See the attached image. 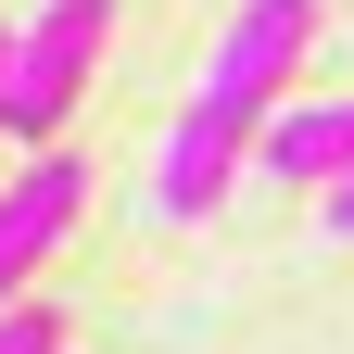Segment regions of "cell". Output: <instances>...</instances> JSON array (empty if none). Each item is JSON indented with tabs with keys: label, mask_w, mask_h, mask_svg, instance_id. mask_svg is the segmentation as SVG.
I'll return each mask as SVG.
<instances>
[{
	"label": "cell",
	"mask_w": 354,
	"mask_h": 354,
	"mask_svg": "<svg viewBox=\"0 0 354 354\" xmlns=\"http://www.w3.org/2000/svg\"><path fill=\"white\" fill-rule=\"evenodd\" d=\"M304 51H317V0H241L228 38L203 51V88L177 102L165 127V165H152V215H177V228H203L215 203H228V177L253 152V127L291 102Z\"/></svg>",
	"instance_id": "6da1fadb"
},
{
	"label": "cell",
	"mask_w": 354,
	"mask_h": 354,
	"mask_svg": "<svg viewBox=\"0 0 354 354\" xmlns=\"http://www.w3.org/2000/svg\"><path fill=\"white\" fill-rule=\"evenodd\" d=\"M102 26H114V0H38V13L13 26V76H0V140H26V152H51V140H64L76 88H88V64H102Z\"/></svg>",
	"instance_id": "7a4b0ae2"
},
{
	"label": "cell",
	"mask_w": 354,
	"mask_h": 354,
	"mask_svg": "<svg viewBox=\"0 0 354 354\" xmlns=\"http://www.w3.org/2000/svg\"><path fill=\"white\" fill-rule=\"evenodd\" d=\"M76 203H88V177H76V152H64V140H51V152H26V165H0V304H13L38 266L64 253Z\"/></svg>",
	"instance_id": "3957f363"
},
{
	"label": "cell",
	"mask_w": 354,
	"mask_h": 354,
	"mask_svg": "<svg viewBox=\"0 0 354 354\" xmlns=\"http://www.w3.org/2000/svg\"><path fill=\"white\" fill-rule=\"evenodd\" d=\"M253 165L291 177V190H329V177H354V102H279L253 127Z\"/></svg>",
	"instance_id": "277c9868"
},
{
	"label": "cell",
	"mask_w": 354,
	"mask_h": 354,
	"mask_svg": "<svg viewBox=\"0 0 354 354\" xmlns=\"http://www.w3.org/2000/svg\"><path fill=\"white\" fill-rule=\"evenodd\" d=\"M0 354H64V317H51V304H0Z\"/></svg>",
	"instance_id": "5b68a950"
},
{
	"label": "cell",
	"mask_w": 354,
	"mask_h": 354,
	"mask_svg": "<svg viewBox=\"0 0 354 354\" xmlns=\"http://www.w3.org/2000/svg\"><path fill=\"white\" fill-rule=\"evenodd\" d=\"M317 215H329V241H354V177H329V190H317Z\"/></svg>",
	"instance_id": "8992f818"
},
{
	"label": "cell",
	"mask_w": 354,
	"mask_h": 354,
	"mask_svg": "<svg viewBox=\"0 0 354 354\" xmlns=\"http://www.w3.org/2000/svg\"><path fill=\"white\" fill-rule=\"evenodd\" d=\"M0 76H13V26H0Z\"/></svg>",
	"instance_id": "52a82bcc"
}]
</instances>
